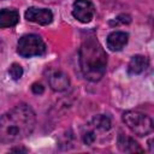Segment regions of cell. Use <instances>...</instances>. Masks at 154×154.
Masks as SVG:
<instances>
[{
    "label": "cell",
    "mask_w": 154,
    "mask_h": 154,
    "mask_svg": "<svg viewBox=\"0 0 154 154\" xmlns=\"http://www.w3.org/2000/svg\"><path fill=\"white\" fill-rule=\"evenodd\" d=\"M36 116L26 103H19L0 116V142L16 143L26 138L35 128Z\"/></svg>",
    "instance_id": "cell-1"
},
{
    "label": "cell",
    "mask_w": 154,
    "mask_h": 154,
    "mask_svg": "<svg viewBox=\"0 0 154 154\" xmlns=\"http://www.w3.org/2000/svg\"><path fill=\"white\" fill-rule=\"evenodd\" d=\"M79 66L85 79L90 82L100 81L106 73L107 54L96 37L85 38L79 48Z\"/></svg>",
    "instance_id": "cell-2"
},
{
    "label": "cell",
    "mask_w": 154,
    "mask_h": 154,
    "mask_svg": "<svg viewBox=\"0 0 154 154\" xmlns=\"http://www.w3.org/2000/svg\"><path fill=\"white\" fill-rule=\"evenodd\" d=\"M112 131L111 119L105 114H97L93 117L82 130V140L84 144L93 146L103 142Z\"/></svg>",
    "instance_id": "cell-3"
},
{
    "label": "cell",
    "mask_w": 154,
    "mask_h": 154,
    "mask_svg": "<svg viewBox=\"0 0 154 154\" xmlns=\"http://www.w3.org/2000/svg\"><path fill=\"white\" fill-rule=\"evenodd\" d=\"M47 52L46 43L41 36L35 34H28L22 36L17 43V53L23 58L42 57Z\"/></svg>",
    "instance_id": "cell-4"
},
{
    "label": "cell",
    "mask_w": 154,
    "mask_h": 154,
    "mask_svg": "<svg viewBox=\"0 0 154 154\" xmlns=\"http://www.w3.org/2000/svg\"><path fill=\"white\" fill-rule=\"evenodd\" d=\"M123 122L137 136H147L153 131L152 118L138 111L125 112L123 114Z\"/></svg>",
    "instance_id": "cell-5"
},
{
    "label": "cell",
    "mask_w": 154,
    "mask_h": 154,
    "mask_svg": "<svg viewBox=\"0 0 154 154\" xmlns=\"http://www.w3.org/2000/svg\"><path fill=\"white\" fill-rule=\"evenodd\" d=\"M95 6L89 0H76L72 5V16L81 23H89L94 18Z\"/></svg>",
    "instance_id": "cell-6"
},
{
    "label": "cell",
    "mask_w": 154,
    "mask_h": 154,
    "mask_svg": "<svg viewBox=\"0 0 154 154\" xmlns=\"http://www.w3.org/2000/svg\"><path fill=\"white\" fill-rule=\"evenodd\" d=\"M25 19L36 24L48 25L53 20V13L48 8H38V7H29L25 11Z\"/></svg>",
    "instance_id": "cell-7"
},
{
    "label": "cell",
    "mask_w": 154,
    "mask_h": 154,
    "mask_svg": "<svg viewBox=\"0 0 154 154\" xmlns=\"http://www.w3.org/2000/svg\"><path fill=\"white\" fill-rule=\"evenodd\" d=\"M49 87L54 91H64L70 85L69 76L63 71H53L48 77Z\"/></svg>",
    "instance_id": "cell-8"
},
{
    "label": "cell",
    "mask_w": 154,
    "mask_h": 154,
    "mask_svg": "<svg viewBox=\"0 0 154 154\" xmlns=\"http://www.w3.org/2000/svg\"><path fill=\"white\" fill-rule=\"evenodd\" d=\"M129 41V35L125 31H113L107 36V47L112 52L122 51Z\"/></svg>",
    "instance_id": "cell-9"
},
{
    "label": "cell",
    "mask_w": 154,
    "mask_h": 154,
    "mask_svg": "<svg viewBox=\"0 0 154 154\" xmlns=\"http://www.w3.org/2000/svg\"><path fill=\"white\" fill-rule=\"evenodd\" d=\"M148 66H149V60L147 57L140 55V54L134 55L128 65V73L131 76L140 75V73L144 72Z\"/></svg>",
    "instance_id": "cell-10"
},
{
    "label": "cell",
    "mask_w": 154,
    "mask_h": 154,
    "mask_svg": "<svg viewBox=\"0 0 154 154\" xmlns=\"http://www.w3.org/2000/svg\"><path fill=\"white\" fill-rule=\"evenodd\" d=\"M19 22V13L14 8L0 10V28H12Z\"/></svg>",
    "instance_id": "cell-11"
},
{
    "label": "cell",
    "mask_w": 154,
    "mask_h": 154,
    "mask_svg": "<svg viewBox=\"0 0 154 154\" xmlns=\"http://www.w3.org/2000/svg\"><path fill=\"white\" fill-rule=\"evenodd\" d=\"M117 144H118V148L122 152H125V153H136V152H142L143 150L134 138H131L126 135H123V134H120L118 136Z\"/></svg>",
    "instance_id": "cell-12"
},
{
    "label": "cell",
    "mask_w": 154,
    "mask_h": 154,
    "mask_svg": "<svg viewBox=\"0 0 154 154\" xmlns=\"http://www.w3.org/2000/svg\"><path fill=\"white\" fill-rule=\"evenodd\" d=\"M8 73H10V76H11L12 79L18 81V79L23 76V67H22L19 64L13 63V64L10 66V69H8Z\"/></svg>",
    "instance_id": "cell-13"
},
{
    "label": "cell",
    "mask_w": 154,
    "mask_h": 154,
    "mask_svg": "<svg viewBox=\"0 0 154 154\" xmlns=\"http://www.w3.org/2000/svg\"><path fill=\"white\" fill-rule=\"evenodd\" d=\"M130 22H131V17H130L129 14L122 13V14L117 16L113 20H111L109 24H111L112 26H114V25H124V24H129Z\"/></svg>",
    "instance_id": "cell-14"
},
{
    "label": "cell",
    "mask_w": 154,
    "mask_h": 154,
    "mask_svg": "<svg viewBox=\"0 0 154 154\" xmlns=\"http://www.w3.org/2000/svg\"><path fill=\"white\" fill-rule=\"evenodd\" d=\"M31 90H32L34 94L38 95V94H42V93L45 91V88L42 87V84H40V83H35V84H32Z\"/></svg>",
    "instance_id": "cell-15"
},
{
    "label": "cell",
    "mask_w": 154,
    "mask_h": 154,
    "mask_svg": "<svg viewBox=\"0 0 154 154\" xmlns=\"http://www.w3.org/2000/svg\"><path fill=\"white\" fill-rule=\"evenodd\" d=\"M11 150H12V152H28L25 148H18V147H17V148H13V149H11Z\"/></svg>",
    "instance_id": "cell-16"
}]
</instances>
